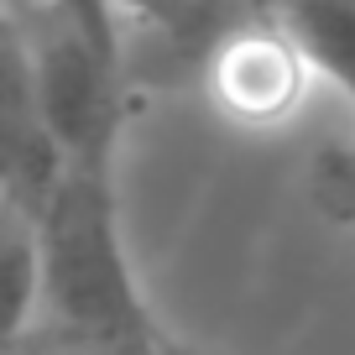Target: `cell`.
Here are the masks:
<instances>
[{
  "instance_id": "6da1fadb",
  "label": "cell",
  "mask_w": 355,
  "mask_h": 355,
  "mask_svg": "<svg viewBox=\"0 0 355 355\" xmlns=\"http://www.w3.org/2000/svg\"><path fill=\"white\" fill-rule=\"evenodd\" d=\"M37 241H42V313L37 319L121 345V350L157 355L167 345V329L157 324L136 282L121 235L115 173L68 167L63 189L37 214Z\"/></svg>"
},
{
  "instance_id": "5b68a950",
  "label": "cell",
  "mask_w": 355,
  "mask_h": 355,
  "mask_svg": "<svg viewBox=\"0 0 355 355\" xmlns=\"http://www.w3.org/2000/svg\"><path fill=\"white\" fill-rule=\"evenodd\" d=\"M6 340L32 329L42 313V241H37V220L21 209H6Z\"/></svg>"
},
{
  "instance_id": "3957f363",
  "label": "cell",
  "mask_w": 355,
  "mask_h": 355,
  "mask_svg": "<svg viewBox=\"0 0 355 355\" xmlns=\"http://www.w3.org/2000/svg\"><path fill=\"white\" fill-rule=\"evenodd\" d=\"M309 58L293 42V32L277 21V11L245 21L230 42L214 53L209 84L241 121H277L303 100L309 84Z\"/></svg>"
},
{
  "instance_id": "ba28073f",
  "label": "cell",
  "mask_w": 355,
  "mask_h": 355,
  "mask_svg": "<svg viewBox=\"0 0 355 355\" xmlns=\"http://www.w3.org/2000/svg\"><path fill=\"white\" fill-rule=\"evenodd\" d=\"M42 6H53L58 16H68L94 47H105L110 58L125 63V26H121V11H115L110 0H42Z\"/></svg>"
},
{
  "instance_id": "7a4b0ae2",
  "label": "cell",
  "mask_w": 355,
  "mask_h": 355,
  "mask_svg": "<svg viewBox=\"0 0 355 355\" xmlns=\"http://www.w3.org/2000/svg\"><path fill=\"white\" fill-rule=\"evenodd\" d=\"M6 16L26 37L37 110L58 136L68 167L115 173V152L125 136V100H131L125 63L94 47L68 16H58L42 0H6Z\"/></svg>"
},
{
  "instance_id": "52a82bcc",
  "label": "cell",
  "mask_w": 355,
  "mask_h": 355,
  "mask_svg": "<svg viewBox=\"0 0 355 355\" xmlns=\"http://www.w3.org/2000/svg\"><path fill=\"white\" fill-rule=\"evenodd\" d=\"M6 355H146V350H121V345L89 340V334H73V329H63V324L37 319L32 329H21V334L6 340Z\"/></svg>"
},
{
  "instance_id": "30bf717a",
  "label": "cell",
  "mask_w": 355,
  "mask_h": 355,
  "mask_svg": "<svg viewBox=\"0 0 355 355\" xmlns=\"http://www.w3.org/2000/svg\"><path fill=\"white\" fill-rule=\"evenodd\" d=\"M266 6H277V0H266Z\"/></svg>"
},
{
  "instance_id": "9c48e42d",
  "label": "cell",
  "mask_w": 355,
  "mask_h": 355,
  "mask_svg": "<svg viewBox=\"0 0 355 355\" xmlns=\"http://www.w3.org/2000/svg\"><path fill=\"white\" fill-rule=\"evenodd\" d=\"M162 355H209V350H199V345H189V340H178V334H167Z\"/></svg>"
},
{
  "instance_id": "277c9868",
  "label": "cell",
  "mask_w": 355,
  "mask_h": 355,
  "mask_svg": "<svg viewBox=\"0 0 355 355\" xmlns=\"http://www.w3.org/2000/svg\"><path fill=\"white\" fill-rule=\"evenodd\" d=\"M272 11L313 73H324L355 105V0H277Z\"/></svg>"
},
{
  "instance_id": "8992f818",
  "label": "cell",
  "mask_w": 355,
  "mask_h": 355,
  "mask_svg": "<svg viewBox=\"0 0 355 355\" xmlns=\"http://www.w3.org/2000/svg\"><path fill=\"white\" fill-rule=\"evenodd\" d=\"M313 193L329 220L355 230V146H324L313 162Z\"/></svg>"
}]
</instances>
